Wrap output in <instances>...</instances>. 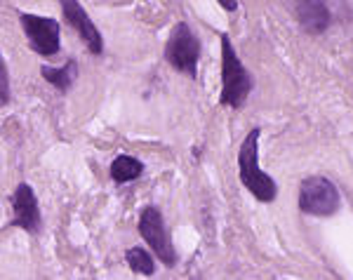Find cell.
I'll return each instance as SVG.
<instances>
[{
	"instance_id": "4fadbf2b",
	"label": "cell",
	"mask_w": 353,
	"mask_h": 280,
	"mask_svg": "<svg viewBox=\"0 0 353 280\" xmlns=\"http://www.w3.org/2000/svg\"><path fill=\"white\" fill-rule=\"evenodd\" d=\"M0 101H3V104L10 101V76H8L5 61H0Z\"/></svg>"
},
{
	"instance_id": "ba28073f",
	"label": "cell",
	"mask_w": 353,
	"mask_h": 280,
	"mask_svg": "<svg viewBox=\"0 0 353 280\" xmlns=\"http://www.w3.org/2000/svg\"><path fill=\"white\" fill-rule=\"evenodd\" d=\"M12 226H21L28 233L41 231V210L33 188L21 181L12 193Z\"/></svg>"
},
{
	"instance_id": "9c48e42d",
	"label": "cell",
	"mask_w": 353,
	"mask_h": 280,
	"mask_svg": "<svg viewBox=\"0 0 353 280\" xmlns=\"http://www.w3.org/2000/svg\"><path fill=\"white\" fill-rule=\"evenodd\" d=\"M297 19L301 28L311 36H321L330 26L332 17L323 0H297Z\"/></svg>"
},
{
	"instance_id": "277c9868",
	"label": "cell",
	"mask_w": 353,
	"mask_h": 280,
	"mask_svg": "<svg viewBox=\"0 0 353 280\" xmlns=\"http://www.w3.org/2000/svg\"><path fill=\"white\" fill-rule=\"evenodd\" d=\"M299 210L306 214L330 217L339 210V191L325 177H306L299 186Z\"/></svg>"
},
{
	"instance_id": "8992f818",
	"label": "cell",
	"mask_w": 353,
	"mask_h": 280,
	"mask_svg": "<svg viewBox=\"0 0 353 280\" xmlns=\"http://www.w3.org/2000/svg\"><path fill=\"white\" fill-rule=\"evenodd\" d=\"M21 28L28 38V48L43 57H52L59 52V24L50 17L21 14Z\"/></svg>"
},
{
	"instance_id": "6da1fadb",
	"label": "cell",
	"mask_w": 353,
	"mask_h": 280,
	"mask_svg": "<svg viewBox=\"0 0 353 280\" xmlns=\"http://www.w3.org/2000/svg\"><path fill=\"white\" fill-rule=\"evenodd\" d=\"M259 134H261L259 128L250 130L245 141L241 144V151H238V177H241L245 188L257 200H261V203H273L278 196V186L269 174L259 170V160H257Z\"/></svg>"
},
{
	"instance_id": "7c38bea8",
	"label": "cell",
	"mask_w": 353,
	"mask_h": 280,
	"mask_svg": "<svg viewBox=\"0 0 353 280\" xmlns=\"http://www.w3.org/2000/svg\"><path fill=\"white\" fill-rule=\"evenodd\" d=\"M125 259H128L130 268H132L134 273H141V276H153V271H156L153 257L146 252L144 248H130Z\"/></svg>"
},
{
	"instance_id": "30bf717a",
	"label": "cell",
	"mask_w": 353,
	"mask_h": 280,
	"mask_svg": "<svg viewBox=\"0 0 353 280\" xmlns=\"http://www.w3.org/2000/svg\"><path fill=\"white\" fill-rule=\"evenodd\" d=\"M43 78L48 80L50 85H54L59 92H66L73 83H76V76H78V61L68 59L61 68H54V66H43L41 68Z\"/></svg>"
},
{
	"instance_id": "5b68a950",
	"label": "cell",
	"mask_w": 353,
	"mask_h": 280,
	"mask_svg": "<svg viewBox=\"0 0 353 280\" xmlns=\"http://www.w3.org/2000/svg\"><path fill=\"white\" fill-rule=\"evenodd\" d=\"M139 233H141V238L146 240V245H149L153 252L158 254V259H161L165 266H174L176 264L174 245H172V238H170L168 228H165L161 210H158V208L141 210Z\"/></svg>"
},
{
	"instance_id": "8fae6325",
	"label": "cell",
	"mask_w": 353,
	"mask_h": 280,
	"mask_svg": "<svg viewBox=\"0 0 353 280\" xmlns=\"http://www.w3.org/2000/svg\"><path fill=\"white\" fill-rule=\"evenodd\" d=\"M141 172H144V163L132 156H118L111 163V177H113V181H118V184L134 181L137 177H141Z\"/></svg>"
},
{
	"instance_id": "7a4b0ae2",
	"label": "cell",
	"mask_w": 353,
	"mask_h": 280,
	"mask_svg": "<svg viewBox=\"0 0 353 280\" xmlns=\"http://www.w3.org/2000/svg\"><path fill=\"white\" fill-rule=\"evenodd\" d=\"M250 92H252V78H250L248 68L238 59L236 50L231 45V38L221 36V94L219 104L241 108L248 101Z\"/></svg>"
},
{
	"instance_id": "52a82bcc",
	"label": "cell",
	"mask_w": 353,
	"mask_h": 280,
	"mask_svg": "<svg viewBox=\"0 0 353 280\" xmlns=\"http://www.w3.org/2000/svg\"><path fill=\"white\" fill-rule=\"evenodd\" d=\"M59 3H61V10H64L66 24L81 36L85 48H88L92 54H101L104 40H101L99 28L92 24V19L88 17V12L81 8V3H78V0H59Z\"/></svg>"
},
{
	"instance_id": "3957f363",
	"label": "cell",
	"mask_w": 353,
	"mask_h": 280,
	"mask_svg": "<svg viewBox=\"0 0 353 280\" xmlns=\"http://www.w3.org/2000/svg\"><path fill=\"white\" fill-rule=\"evenodd\" d=\"M198 57H201V43L193 36L189 24L179 21V24L172 28V33H170L168 45H165V59H168L176 71L186 73L189 78H196Z\"/></svg>"
},
{
	"instance_id": "5bb4252c",
	"label": "cell",
	"mask_w": 353,
	"mask_h": 280,
	"mask_svg": "<svg viewBox=\"0 0 353 280\" xmlns=\"http://www.w3.org/2000/svg\"><path fill=\"white\" fill-rule=\"evenodd\" d=\"M219 5H221L224 10H229V12H236V10H238V3H236V0H219Z\"/></svg>"
}]
</instances>
